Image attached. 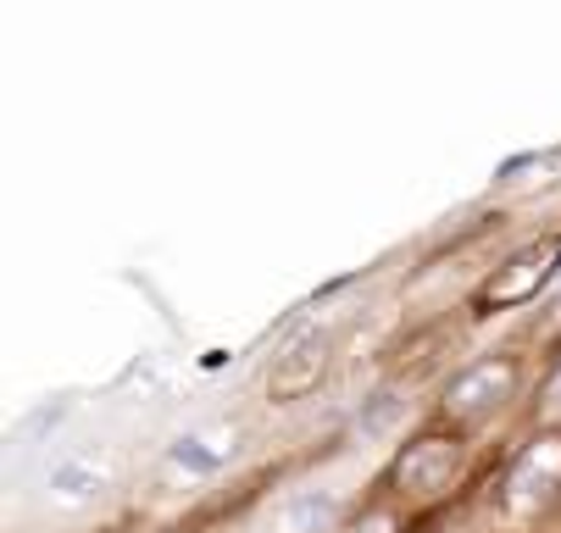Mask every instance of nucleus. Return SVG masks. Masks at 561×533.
I'll return each instance as SVG.
<instances>
[{"mask_svg":"<svg viewBox=\"0 0 561 533\" xmlns=\"http://www.w3.org/2000/svg\"><path fill=\"white\" fill-rule=\"evenodd\" d=\"M334 517H340V489L306 484V489H289V495L267 511L262 533H329Z\"/></svg>","mask_w":561,"mask_h":533,"instance_id":"7","label":"nucleus"},{"mask_svg":"<svg viewBox=\"0 0 561 533\" xmlns=\"http://www.w3.org/2000/svg\"><path fill=\"white\" fill-rule=\"evenodd\" d=\"M233 450H239V428L233 422H206V428H190L168 455L184 473H217V467L233 462Z\"/></svg>","mask_w":561,"mask_h":533,"instance_id":"8","label":"nucleus"},{"mask_svg":"<svg viewBox=\"0 0 561 533\" xmlns=\"http://www.w3.org/2000/svg\"><path fill=\"white\" fill-rule=\"evenodd\" d=\"M351 533H394V517H389V511H367Z\"/></svg>","mask_w":561,"mask_h":533,"instance_id":"9","label":"nucleus"},{"mask_svg":"<svg viewBox=\"0 0 561 533\" xmlns=\"http://www.w3.org/2000/svg\"><path fill=\"white\" fill-rule=\"evenodd\" d=\"M556 489H561V439H534L523 450V462L512 467V478H506V506L517 517H528V511L550 506Z\"/></svg>","mask_w":561,"mask_h":533,"instance_id":"3","label":"nucleus"},{"mask_svg":"<svg viewBox=\"0 0 561 533\" xmlns=\"http://www.w3.org/2000/svg\"><path fill=\"white\" fill-rule=\"evenodd\" d=\"M329 356H334V328H329V323H306V328L273 356L267 395H273V401H300L306 390H317V378L329 372Z\"/></svg>","mask_w":561,"mask_h":533,"instance_id":"2","label":"nucleus"},{"mask_svg":"<svg viewBox=\"0 0 561 533\" xmlns=\"http://www.w3.org/2000/svg\"><path fill=\"white\" fill-rule=\"evenodd\" d=\"M112 484V455L106 450H67L45 473V495L56 506H90Z\"/></svg>","mask_w":561,"mask_h":533,"instance_id":"5","label":"nucleus"},{"mask_svg":"<svg viewBox=\"0 0 561 533\" xmlns=\"http://www.w3.org/2000/svg\"><path fill=\"white\" fill-rule=\"evenodd\" d=\"M561 267V234H545L534 245H523L506 267H495V278L478 289V312H506V306H523L534 300Z\"/></svg>","mask_w":561,"mask_h":533,"instance_id":"1","label":"nucleus"},{"mask_svg":"<svg viewBox=\"0 0 561 533\" xmlns=\"http://www.w3.org/2000/svg\"><path fill=\"white\" fill-rule=\"evenodd\" d=\"M512 384H517V361H506V356L501 361H478L445 390V417H456V422L484 417V412H495L512 395Z\"/></svg>","mask_w":561,"mask_h":533,"instance_id":"4","label":"nucleus"},{"mask_svg":"<svg viewBox=\"0 0 561 533\" xmlns=\"http://www.w3.org/2000/svg\"><path fill=\"white\" fill-rule=\"evenodd\" d=\"M461 467V444L445 439V433H428L417 444H407V455L394 462V484L412 489V495H439Z\"/></svg>","mask_w":561,"mask_h":533,"instance_id":"6","label":"nucleus"}]
</instances>
